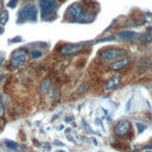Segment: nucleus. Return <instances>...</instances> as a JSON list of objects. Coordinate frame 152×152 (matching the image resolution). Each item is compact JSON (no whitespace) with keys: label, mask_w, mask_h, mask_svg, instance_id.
Segmentation results:
<instances>
[{"label":"nucleus","mask_w":152,"mask_h":152,"mask_svg":"<svg viewBox=\"0 0 152 152\" xmlns=\"http://www.w3.org/2000/svg\"><path fill=\"white\" fill-rule=\"evenodd\" d=\"M138 34L133 31H122V32H119L118 33V37L121 38V39H125V40H131L133 38H135Z\"/></svg>","instance_id":"9d476101"},{"label":"nucleus","mask_w":152,"mask_h":152,"mask_svg":"<svg viewBox=\"0 0 152 152\" xmlns=\"http://www.w3.org/2000/svg\"><path fill=\"white\" fill-rule=\"evenodd\" d=\"M21 40V37H15V39L11 40V43H14V42H20Z\"/></svg>","instance_id":"aec40b11"},{"label":"nucleus","mask_w":152,"mask_h":152,"mask_svg":"<svg viewBox=\"0 0 152 152\" xmlns=\"http://www.w3.org/2000/svg\"><path fill=\"white\" fill-rule=\"evenodd\" d=\"M137 127L139 128V133H141V132L145 129V126H142L141 124H137Z\"/></svg>","instance_id":"6ab92c4d"},{"label":"nucleus","mask_w":152,"mask_h":152,"mask_svg":"<svg viewBox=\"0 0 152 152\" xmlns=\"http://www.w3.org/2000/svg\"><path fill=\"white\" fill-rule=\"evenodd\" d=\"M129 128H131V124L126 120H122V121H119L115 127H114V133L116 135H120V137H124L126 135L128 132H129Z\"/></svg>","instance_id":"0eeeda50"},{"label":"nucleus","mask_w":152,"mask_h":152,"mask_svg":"<svg viewBox=\"0 0 152 152\" xmlns=\"http://www.w3.org/2000/svg\"><path fill=\"white\" fill-rule=\"evenodd\" d=\"M2 78H4V76H0V82L2 81Z\"/></svg>","instance_id":"5701e85b"},{"label":"nucleus","mask_w":152,"mask_h":152,"mask_svg":"<svg viewBox=\"0 0 152 152\" xmlns=\"http://www.w3.org/2000/svg\"><path fill=\"white\" fill-rule=\"evenodd\" d=\"M42 51H39V50H32L31 51V57L32 58H39V57H42Z\"/></svg>","instance_id":"dca6fc26"},{"label":"nucleus","mask_w":152,"mask_h":152,"mask_svg":"<svg viewBox=\"0 0 152 152\" xmlns=\"http://www.w3.org/2000/svg\"><path fill=\"white\" fill-rule=\"evenodd\" d=\"M58 152H64V151H62V150H61V151H58Z\"/></svg>","instance_id":"b1692460"},{"label":"nucleus","mask_w":152,"mask_h":152,"mask_svg":"<svg viewBox=\"0 0 152 152\" xmlns=\"http://www.w3.org/2000/svg\"><path fill=\"white\" fill-rule=\"evenodd\" d=\"M144 20L147 23V24H152V13H150V12H147V13H145L144 14Z\"/></svg>","instance_id":"2eb2a0df"},{"label":"nucleus","mask_w":152,"mask_h":152,"mask_svg":"<svg viewBox=\"0 0 152 152\" xmlns=\"http://www.w3.org/2000/svg\"><path fill=\"white\" fill-rule=\"evenodd\" d=\"M4 114H5V108H4L2 99H1V96H0V118H1V116H4Z\"/></svg>","instance_id":"f3484780"},{"label":"nucleus","mask_w":152,"mask_h":152,"mask_svg":"<svg viewBox=\"0 0 152 152\" xmlns=\"http://www.w3.org/2000/svg\"><path fill=\"white\" fill-rule=\"evenodd\" d=\"M65 18H69L71 20L76 21H84L87 18V10L83 6V2H74L69 6V8L65 12Z\"/></svg>","instance_id":"f257e3e1"},{"label":"nucleus","mask_w":152,"mask_h":152,"mask_svg":"<svg viewBox=\"0 0 152 152\" xmlns=\"http://www.w3.org/2000/svg\"><path fill=\"white\" fill-rule=\"evenodd\" d=\"M8 21V12L6 10H4L2 12H0V25H6Z\"/></svg>","instance_id":"ddd939ff"},{"label":"nucleus","mask_w":152,"mask_h":152,"mask_svg":"<svg viewBox=\"0 0 152 152\" xmlns=\"http://www.w3.org/2000/svg\"><path fill=\"white\" fill-rule=\"evenodd\" d=\"M151 88H152V83H151Z\"/></svg>","instance_id":"a878e982"},{"label":"nucleus","mask_w":152,"mask_h":152,"mask_svg":"<svg viewBox=\"0 0 152 152\" xmlns=\"http://www.w3.org/2000/svg\"><path fill=\"white\" fill-rule=\"evenodd\" d=\"M139 39H140V42H142V43H148V42L152 40V34H151V33H144V34L140 36Z\"/></svg>","instance_id":"4468645a"},{"label":"nucleus","mask_w":152,"mask_h":152,"mask_svg":"<svg viewBox=\"0 0 152 152\" xmlns=\"http://www.w3.org/2000/svg\"><path fill=\"white\" fill-rule=\"evenodd\" d=\"M4 62H5V58H4V57H1V58H0V66L2 65V63H4Z\"/></svg>","instance_id":"4be33fe9"},{"label":"nucleus","mask_w":152,"mask_h":152,"mask_svg":"<svg viewBox=\"0 0 152 152\" xmlns=\"http://www.w3.org/2000/svg\"><path fill=\"white\" fill-rule=\"evenodd\" d=\"M15 4H17V0H10V2L7 4V6L11 7V8H13L15 6Z\"/></svg>","instance_id":"a211bd4d"},{"label":"nucleus","mask_w":152,"mask_h":152,"mask_svg":"<svg viewBox=\"0 0 152 152\" xmlns=\"http://www.w3.org/2000/svg\"><path fill=\"white\" fill-rule=\"evenodd\" d=\"M25 1H31V0H25Z\"/></svg>","instance_id":"393cba45"},{"label":"nucleus","mask_w":152,"mask_h":152,"mask_svg":"<svg viewBox=\"0 0 152 152\" xmlns=\"http://www.w3.org/2000/svg\"><path fill=\"white\" fill-rule=\"evenodd\" d=\"M56 0H40L39 1V10L43 19L50 18L56 11Z\"/></svg>","instance_id":"7ed1b4c3"},{"label":"nucleus","mask_w":152,"mask_h":152,"mask_svg":"<svg viewBox=\"0 0 152 152\" xmlns=\"http://www.w3.org/2000/svg\"><path fill=\"white\" fill-rule=\"evenodd\" d=\"M128 63H129V58H128V57L119 58V59H116L115 62H113V63L110 64V69H112V70H121V69H124Z\"/></svg>","instance_id":"1a4fd4ad"},{"label":"nucleus","mask_w":152,"mask_h":152,"mask_svg":"<svg viewBox=\"0 0 152 152\" xmlns=\"http://www.w3.org/2000/svg\"><path fill=\"white\" fill-rule=\"evenodd\" d=\"M124 53H125L124 50L112 48V49H106V50H103V51L100 53V57H101V59L104 61V62H110V61L118 59V58L121 57Z\"/></svg>","instance_id":"39448f33"},{"label":"nucleus","mask_w":152,"mask_h":152,"mask_svg":"<svg viewBox=\"0 0 152 152\" xmlns=\"http://www.w3.org/2000/svg\"><path fill=\"white\" fill-rule=\"evenodd\" d=\"M50 78H44L43 81H42V83H40V91L43 93V94H46L48 93V90H49V88H50Z\"/></svg>","instance_id":"9b49d317"},{"label":"nucleus","mask_w":152,"mask_h":152,"mask_svg":"<svg viewBox=\"0 0 152 152\" xmlns=\"http://www.w3.org/2000/svg\"><path fill=\"white\" fill-rule=\"evenodd\" d=\"M145 150H152V145H147V146H145Z\"/></svg>","instance_id":"412c9836"},{"label":"nucleus","mask_w":152,"mask_h":152,"mask_svg":"<svg viewBox=\"0 0 152 152\" xmlns=\"http://www.w3.org/2000/svg\"><path fill=\"white\" fill-rule=\"evenodd\" d=\"M5 144H6V146L8 147V148H11L12 151H19L20 150V145L18 144V142H14V141H12V140H6L5 141Z\"/></svg>","instance_id":"f8f14e48"},{"label":"nucleus","mask_w":152,"mask_h":152,"mask_svg":"<svg viewBox=\"0 0 152 152\" xmlns=\"http://www.w3.org/2000/svg\"><path fill=\"white\" fill-rule=\"evenodd\" d=\"M121 83V76L120 75H114L112 76L109 80L106 81L104 83V90L106 91H112L114 89H116Z\"/></svg>","instance_id":"6e6552de"},{"label":"nucleus","mask_w":152,"mask_h":152,"mask_svg":"<svg viewBox=\"0 0 152 152\" xmlns=\"http://www.w3.org/2000/svg\"><path fill=\"white\" fill-rule=\"evenodd\" d=\"M81 50H83V45L82 44H65L63 46H61L59 52L64 56H69V55H74L80 52Z\"/></svg>","instance_id":"423d86ee"},{"label":"nucleus","mask_w":152,"mask_h":152,"mask_svg":"<svg viewBox=\"0 0 152 152\" xmlns=\"http://www.w3.org/2000/svg\"><path fill=\"white\" fill-rule=\"evenodd\" d=\"M27 58L28 53L24 49H18L11 56V64L13 68H21L27 62Z\"/></svg>","instance_id":"f03ea898"},{"label":"nucleus","mask_w":152,"mask_h":152,"mask_svg":"<svg viewBox=\"0 0 152 152\" xmlns=\"http://www.w3.org/2000/svg\"><path fill=\"white\" fill-rule=\"evenodd\" d=\"M37 18V7L34 5H27L20 10L18 13V21H25V20H36Z\"/></svg>","instance_id":"20e7f679"}]
</instances>
